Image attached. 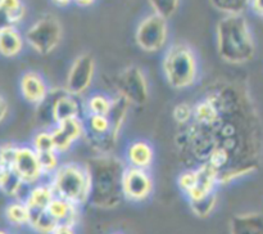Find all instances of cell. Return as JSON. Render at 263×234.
Segmentation results:
<instances>
[{"mask_svg": "<svg viewBox=\"0 0 263 234\" xmlns=\"http://www.w3.org/2000/svg\"><path fill=\"white\" fill-rule=\"evenodd\" d=\"M222 107L217 120L207 126L190 122L177 133L176 144L184 158L207 164L222 171H240L246 176L258 169V116L243 90L221 85Z\"/></svg>", "mask_w": 263, "mask_h": 234, "instance_id": "obj_1", "label": "cell"}, {"mask_svg": "<svg viewBox=\"0 0 263 234\" xmlns=\"http://www.w3.org/2000/svg\"><path fill=\"white\" fill-rule=\"evenodd\" d=\"M85 166L87 167L91 183L89 202L99 208H113L120 205L125 198L122 177L127 165L120 157L100 153L87 159Z\"/></svg>", "mask_w": 263, "mask_h": 234, "instance_id": "obj_2", "label": "cell"}, {"mask_svg": "<svg viewBox=\"0 0 263 234\" xmlns=\"http://www.w3.org/2000/svg\"><path fill=\"white\" fill-rule=\"evenodd\" d=\"M216 48L229 64L249 63L256 56V40L244 14H226L216 26Z\"/></svg>", "mask_w": 263, "mask_h": 234, "instance_id": "obj_3", "label": "cell"}, {"mask_svg": "<svg viewBox=\"0 0 263 234\" xmlns=\"http://www.w3.org/2000/svg\"><path fill=\"white\" fill-rule=\"evenodd\" d=\"M162 74L175 90L194 86L199 79V62L194 49L181 41L167 46L162 57Z\"/></svg>", "mask_w": 263, "mask_h": 234, "instance_id": "obj_4", "label": "cell"}, {"mask_svg": "<svg viewBox=\"0 0 263 234\" xmlns=\"http://www.w3.org/2000/svg\"><path fill=\"white\" fill-rule=\"evenodd\" d=\"M50 184L57 197L76 205L89 202L91 183L85 164L64 162L50 176Z\"/></svg>", "mask_w": 263, "mask_h": 234, "instance_id": "obj_5", "label": "cell"}, {"mask_svg": "<svg viewBox=\"0 0 263 234\" xmlns=\"http://www.w3.org/2000/svg\"><path fill=\"white\" fill-rule=\"evenodd\" d=\"M26 44L39 56L51 54L63 39V27L55 15L44 14L25 32Z\"/></svg>", "mask_w": 263, "mask_h": 234, "instance_id": "obj_6", "label": "cell"}, {"mask_svg": "<svg viewBox=\"0 0 263 234\" xmlns=\"http://www.w3.org/2000/svg\"><path fill=\"white\" fill-rule=\"evenodd\" d=\"M168 20L152 12L138 23L135 30V43L145 53H158L168 46Z\"/></svg>", "mask_w": 263, "mask_h": 234, "instance_id": "obj_7", "label": "cell"}, {"mask_svg": "<svg viewBox=\"0 0 263 234\" xmlns=\"http://www.w3.org/2000/svg\"><path fill=\"white\" fill-rule=\"evenodd\" d=\"M117 94L122 95L133 105H144L149 99V82L146 75L139 66L131 64L118 75Z\"/></svg>", "mask_w": 263, "mask_h": 234, "instance_id": "obj_8", "label": "cell"}, {"mask_svg": "<svg viewBox=\"0 0 263 234\" xmlns=\"http://www.w3.org/2000/svg\"><path fill=\"white\" fill-rule=\"evenodd\" d=\"M97 71L95 59L90 54L84 53L72 61L67 72L64 89L67 93L80 98L86 94L91 87Z\"/></svg>", "mask_w": 263, "mask_h": 234, "instance_id": "obj_9", "label": "cell"}, {"mask_svg": "<svg viewBox=\"0 0 263 234\" xmlns=\"http://www.w3.org/2000/svg\"><path fill=\"white\" fill-rule=\"evenodd\" d=\"M43 103L48 104L46 110H41V113H48V120L51 126L61 123L72 117L81 116V105L79 98L69 94L66 89H51L48 98Z\"/></svg>", "mask_w": 263, "mask_h": 234, "instance_id": "obj_10", "label": "cell"}, {"mask_svg": "<svg viewBox=\"0 0 263 234\" xmlns=\"http://www.w3.org/2000/svg\"><path fill=\"white\" fill-rule=\"evenodd\" d=\"M154 183L148 170L127 165L123 171L122 190L125 200L141 202L153 193Z\"/></svg>", "mask_w": 263, "mask_h": 234, "instance_id": "obj_11", "label": "cell"}, {"mask_svg": "<svg viewBox=\"0 0 263 234\" xmlns=\"http://www.w3.org/2000/svg\"><path fill=\"white\" fill-rule=\"evenodd\" d=\"M12 167L27 185L37 184L45 176L39 153L31 144H18Z\"/></svg>", "mask_w": 263, "mask_h": 234, "instance_id": "obj_12", "label": "cell"}, {"mask_svg": "<svg viewBox=\"0 0 263 234\" xmlns=\"http://www.w3.org/2000/svg\"><path fill=\"white\" fill-rule=\"evenodd\" d=\"M18 87H20V94L23 100L35 107H39L48 98L51 90L43 75L32 69L21 75Z\"/></svg>", "mask_w": 263, "mask_h": 234, "instance_id": "obj_13", "label": "cell"}, {"mask_svg": "<svg viewBox=\"0 0 263 234\" xmlns=\"http://www.w3.org/2000/svg\"><path fill=\"white\" fill-rule=\"evenodd\" d=\"M197 172H198V180L195 187L187 193V198L190 201H198L202 198L207 197L211 193L216 192V187L218 184V176H220V171L212 165L207 164H200L198 165Z\"/></svg>", "mask_w": 263, "mask_h": 234, "instance_id": "obj_14", "label": "cell"}, {"mask_svg": "<svg viewBox=\"0 0 263 234\" xmlns=\"http://www.w3.org/2000/svg\"><path fill=\"white\" fill-rule=\"evenodd\" d=\"M153 146L144 139H138L128 143L125 151V161L130 166L139 167V169L149 170L154 162Z\"/></svg>", "mask_w": 263, "mask_h": 234, "instance_id": "obj_15", "label": "cell"}, {"mask_svg": "<svg viewBox=\"0 0 263 234\" xmlns=\"http://www.w3.org/2000/svg\"><path fill=\"white\" fill-rule=\"evenodd\" d=\"M26 45L25 35L17 26L5 23L0 28V53L4 58H15L23 51Z\"/></svg>", "mask_w": 263, "mask_h": 234, "instance_id": "obj_16", "label": "cell"}, {"mask_svg": "<svg viewBox=\"0 0 263 234\" xmlns=\"http://www.w3.org/2000/svg\"><path fill=\"white\" fill-rule=\"evenodd\" d=\"M230 234H263V213L235 215L230 221Z\"/></svg>", "mask_w": 263, "mask_h": 234, "instance_id": "obj_17", "label": "cell"}, {"mask_svg": "<svg viewBox=\"0 0 263 234\" xmlns=\"http://www.w3.org/2000/svg\"><path fill=\"white\" fill-rule=\"evenodd\" d=\"M79 206L55 195V198L48 206V211L55 218L58 224L74 226L79 220Z\"/></svg>", "mask_w": 263, "mask_h": 234, "instance_id": "obj_18", "label": "cell"}, {"mask_svg": "<svg viewBox=\"0 0 263 234\" xmlns=\"http://www.w3.org/2000/svg\"><path fill=\"white\" fill-rule=\"evenodd\" d=\"M85 123H86V134H89L95 140L103 141V143L108 141L112 146V140H110L112 121L109 116L86 115Z\"/></svg>", "mask_w": 263, "mask_h": 234, "instance_id": "obj_19", "label": "cell"}, {"mask_svg": "<svg viewBox=\"0 0 263 234\" xmlns=\"http://www.w3.org/2000/svg\"><path fill=\"white\" fill-rule=\"evenodd\" d=\"M131 105L133 104L126 98H123L122 95L117 94L115 97V104H113V110L109 115L110 121H112V133H110L112 144H116L121 133H122L123 128H125L126 118H127Z\"/></svg>", "mask_w": 263, "mask_h": 234, "instance_id": "obj_20", "label": "cell"}, {"mask_svg": "<svg viewBox=\"0 0 263 234\" xmlns=\"http://www.w3.org/2000/svg\"><path fill=\"white\" fill-rule=\"evenodd\" d=\"M54 198H55V193L49 182L33 184L32 188L28 190L25 201L30 208H48Z\"/></svg>", "mask_w": 263, "mask_h": 234, "instance_id": "obj_21", "label": "cell"}, {"mask_svg": "<svg viewBox=\"0 0 263 234\" xmlns=\"http://www.w3.org/2000/svg\"><path fill=\"white\" fill-rule=\"evenodd\" d=\"M26 184L17 171L9 167H0V187L7 197L20 200V194Z\"/></svg>", "mask_w": 263, "mask_h": 234, "instance_id": "obj_22", "label": "cell"}, {"mask_svg": "<svg viewBox=\"0 0 263 234\" xmlns=\"http://www.w3.org/2000/svg\"><path fill=\"white\" fill-rule=\"evenodd\" d=\"M28 225L39 234H51L59 224L48 208H30Z\"/></svg>", "mask_w": 263, "mask_h": 234, "instance_id": "obj_23", "label": "cell"}, {"mask_svg": "<svg viewBox=\"0 0 263 234\" xmlns=\"http://www.w3.org/2000/svg\"><path fill=\"white\" fill-rule=\"evenodd\" d=\"M115 104V97L104 94V93H94L89 95L85 102L86 115H103L109 116Z\"/></svg>", "mask_w": 263, "mask_h": 234, "instance_id": "obj_24", "label": "cell"}, {"mask_svg": "<svg viewBox=\"0 0 263 234\" xmlns=\"http://www.w3.org/2000/svg\"><path fill=\"white\" fill-rule=\"evenodd\" d=\"M5 218L12 225H28L30 223V207L26 201L15 200L5 207Z\"/></svg>", "mask_w": 263, "mask_h": 234, "instance_id": "obj_25", "label": "cell"}, {"mask_svg": "<svg viewBox=\"0 0 263 234\" xmlns=\"http://www.w3.org/2000/svg\"><path fill=\"white\" fill-rule=\"evenodd\" d=\"M0 9L9 25H20L27 14L23 0H0Z\"/></svg>", "mask_w": 263, "mask_h": 234, "instance_id": "obj_26", "label": "cell"}, {"mask_svg": "<svg viewBox=\"0 0 263 234\" xmlns=\"http://www.w3.org/2000/svg\"><path fill=\"white\" fill-rule=\"evenodd\" d=\"M216 10L226 14H244L249 8L251 0H210Z\"/></svg>", "mask_w": 263, "mask_h": 234, "instance_id": "obj_27", "label": "cell"}, {"mask_svg": "<svg viewBox=\"0 0 263 234\" xmlns=\"http://www.w3.org/2000/svg\"><path fill=\"white\" fill-rule=\"evenodd\" d=\"M31 146L39 154L57 151L50 129L41 128L40 130L36 131L31 139Z\"/></svg>", "mask_w": 263, "mask_h": 234, "instance_id": "obj_28", "label": "cell"}, {"mask_svg": "<svg viewBox=\"0 0 263 234\" xmlns=\"http://www.w3.org/2000/svg\"><path fill=\"white\" fill-rule=\"evenodd\" d=\"M72 140L76 143L77 140L84 138L86 135V123H85V120H82L81 116L79 117H72L68 118V120L63 121L61 123H57Z\"/></svg>", "mask_w": 263, "mask_h": 234, "instance_id": "obj_29", "label": "cell"}, {"mask_svg": "<svg viewBox=\"0 0 263 234\" xmlns=\"http://www.w3.org/2000/svg\"><path fill=\"white\" fill-rule=\"evenodd\" d=\"M216 205H217V193L216 192L211 193L202 200L190 201L192 211L195 213V216L200 219L208 218L216 208Z\"/></svg>", "mask_w": 263, "mask_h": 234, "instance_id": "obj_30", "label": "cell"}, {"mask_svg": "<svg viewBox=\"0 0 263 234\" xmlns=\"http://www.w3.org/2000/svg\"><path fill=\"white\" fill-rule=\"evenodd\" d=\"M148 3L154 13L170 20L176 14L181 0H148Z\"/></svg>", "mask_w": 263, "mask_h": 234, "instance_id": "obj_31", "label": "cell"}, {"mask_svg": "<svg viewBox=\"0 0 263 234\" xmlns=\"http://www.w3.org/2000/svg\"><path fill=\"white\" fill-rule=\"evenodd\" d=\"M193 116H194V104L187 102L177 103L172 110V118L180 128L192 122Z\"/></svg>", "mask_w": 263, "mask_h": 234, "instance_id": "obj_32", "label": "cell"}, {"mask_svg": "<svg viewBox=\"0 0 263 234\" xmlns=\"http://www.w3.org/2000/svg\"><path fill=\"white\" fill-rule=\"evenodd\" d=\"M50 131L54 139V144H55V149L59 154H64L71 151L74 141L58 125L51 126Z\"/></svg>", "mask_w": 263, "mask_h": 234, "instance_id": "obj_33", "label": "cell"}, {"mask_svg": "<svg viewBox=\"0 0 263 234\" xmlns=\"http://www.w3.org/2000/svg\"><path fill=\"white\" fill-rule=\"evenodd\" d=\"M59 156H61V154H59L57 151L46 152V153L39 154L45 176L46 175L51 176V175L58 170V167L61 166L62 162H61V158H59Z\"/></svg>", "mask_w": 263, "mask_h": 234, "instance_id": "obj_34", "label": "cell"}, {"mask_svg": "<svg viewBox=\"0 0 263 234\" xmlns=\"http://www.w3.org/2000/svg\"><path fill=\"white\" fill-rule=\"evenodd\" d=\"M198 180V172L197 167H189L185 171H182L179 175V179H177V185H179L180 189L187 194L193 188L195 187Z\"/></svg>", "mask_w": 263, "mask_h": 234, "instance_id": "obj_35", "label": "cell"}, {"mask_svg": "<svg viewBox=\"0 0 263 234\" xmlns=\"http://www.w3.org/2000/svg\"><path fill=\"white\" fill-rule=\"evenodd\" d=\"M18 144L13 141H4L0 147V167H9L14 161Z\"/></svg>", "mask_w": 263, "mask_h": 234, "instance_id": "obj_36", "label": "cell"}, {"mask_svg": "<svg viewBox=\"0 0 263 234\" xmlns=\"http://www.w3.org/2000/svg\"><path fill=\"white\" fill-rule=\"evenodd\" d=\"M249 9L258 17L263 18V0H251Z\"/></svg>", "mask_w": 263, "mask_h": 234, "instance_id": "obj_37", "label": "cell"}, {"mask_svg": "<svg viewBox=\"0 0 263 234\" xmlns=\"http://www.w3.org/2000/svg\"><path fill=\"white\" fill-rule=\"evenodd\" d=\"M8 112H9V104H8L4 95H2V97H0V121H2V122H4L5 118H7Z\"/></svg>", "mask_w": 263, "mask_h": 234, "instance_id": "obj_38", "label": "cell"}, {"mask_svg": "<svg viewBox=\"0 0 263 234\" xmlns=\"http://www.w3.org/2000/svg\"><path fill=\"white\" fill-rule=\"evenodd\" d=\"M51 234H76V231H74L73 226L59 224V225L55 228V230H54Z\"/></svg>", "mask_w": 263, "mask_h": 234, "instance_id": "obj_39", "label": "cell"}, {"mask_svg": "<svg viewBox=\"0 0 263 234\" xmlns=\"http://www.w3.org/2000/svg\"><path fill=\"white\" fill-rule=\"evenodd\" d=\"M51 3H53L54 5H57V7L66 8L68 7V5H71L72 3H73V0H51Z\"/></svg>", "mask_w": 263, "mask_h": 234, "instance_id": "obj_40", "label": "cell"}, {"mask_svg": "<svg viewBox=\"0 0 263 234\" xmlns=\"http://www.w3.org/2000/svg\"><path fill=\"white\" fill-rule=\"evenodd\" d=\"M95 2H97V0H73L74 4H77L79 7H84V8L91 7Z\"/></svg>", "mask_w": 263, "mask_h": 234, "instance_id": "obj_41", "label": "cell"}, {"mask_svg": "<svg viewBox=\"0 0 263 234\" xmlns=\"http://www.w3.org/2000/svg\"><path fill=\"white\" fill-rule=\"evenodd\" d=\"M0 234H9V233H7L5 230H2V231H0Z\"/></svg>", "mask_w": 263, "mask_h": 234, "instance_id": "obj_42", "label": "cell"}, {"mask_svg": "<svg viewBox=\"0 0 263 234\" xmlns=\"http://www.w3.org/2000/svg\"><path fill=\"white\" fill-rule=\"evenodd\" d=\"M117 234H118V233H117Z\"/></svg>", "mask_w": 263, "mask_h": 234, "instance_id": "obj_43", "label": "cell"}]
</instances>
